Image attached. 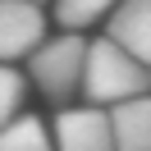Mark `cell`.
Listing matches in <instances>:
<instances>
[{
	"label": "cell",
	"instance_id": "cell-1",
	"mask_svg": "<svg viewBox=\"0 0 151 151\" xmlns=\"http://www.w3.org/2000/svg\"><path fill=\"white\" fill-rule=\"evenodd\" d=\"M151 87V64H142L133 50H124L114 37H101L87 46L83 64V96L92 105H119L128 96H142Z\"/></svg>",
	"mask_w": 151,
	"mask_h": 151
},
{
	"label": "cell",
	"instance_id": "cell-2",
	"mask_svg": "<svg viewBox=\"0 0 151 151\" xmlns=\"http://www.w3.org/2000/svg\"><path fill=\"white\" fill-rule=\"evenodd\" d=\"M83 64H87V41L78 32H64V37L41 41L28 55L32 83L50 96V101H69L73 92H83Z\"/></svg>",
	"mask_w": 151,
	"mask_h": 151
},
{
	"label": "cell",
	"instance_id": "cell-3",
	"mask_svg": "<svg viewBox=\"0 0 151 151\" xmlns=\"http://www.w3.org/2000/svg\"><path fill=\"white\" fill-rule=\"evenodd\" d=\"M55 147L60 151H114V124L105 105H83V110L55 114Z\"/></svg>",
	"mask_w": 151,
	"mask_h": 151
},
{
	"label": "cell",
	"instance_id": "cell-4",
	"mask_svg": "<svg viewBox=\"0 0 151 151\" xmlns=\"http://www.w3.org/2000/svg\"><path fill=\"white\" fill-rule=\"evenodd\" d=\"M46 19L37 0H0V60H23L41 46Z\"/></svg>",
	"mask_w": 151,
	"mask_h": 151
},
{
	"label": "cell",
	"instance_id": "cell-5",
	"mask_svg": "<svg viewBox=\"0 0 151 151\" xmlns=\"http://www.w3.org/2000/svg\"><path fill=\"white\" fill-rule=\"evenodd\" d=\"M105 37H114L142 64H151V0H119L110 9V32Z\"/></svg>",
	"mask_w": 151,
	"mask_h": 151
},
{
	"label": "cell",
	"instance_id": "cell-6",
	"mask_svg": "<svg viewBox=\"0 0 151 151\" xmlns=\"http://www.w3.org/2000/svg\"><path fill=\"white\" fill-rule=\"evenodd\" d=\"M114 124V151H151V96H128V101L110 105Z\"/></svg>",
	"mask_w": 151,
	"mask_h": 151
},
{
	"label": "cell",
	"instance_id": "cell-7",
	"mask_svg": "<svg viewBox=\"0 0 151 151\" xmlns=\"http://www.w3.org/2000/svg\"><path fill=\"white\" fill-rule=\"evenodd\" d=\"M0 151H50V133L37 114H14L0 124Z\"/></svg>",
	"mask_w": 151,
	"mask_h": 151
},
{
	"label": "cell",
	"instance_id": "cell-8",
	"mask_svg": "<svg viewBox=\"0 0 151 151\" xmlns=\"http://www.w3.org/2000/svg\"><path fill=\"white\" fill-rule=\"evenodd\" d=\"M114 5L119 0H55V19H60V28H87L101 14H110Z\"/></svg>",
	"mask_w": 151,
	"mask_h": 151
},
{
	"label": "cell",
	"instance_id": "cell-9",
	"mask_svg": "<svg viewBox=\"0 0 151 151\" xmlns=\"http://www.w3.org/2000/svg\"><path fill=\"white\" fill-rule=\"evenodd\" d=\"M19 105H23V73L9 60H0V124H9Z\"/></svg>",
	"mask_w": 151,
	"mask_h": 151
},
{
	"label": "cell",
	"instance_id": "cell-10",
	"mask_svg": "<svg viewBox=\"0 0 151 151\" xmlns=\"http://www.w3.org/2000/svg\"><path fill=\"white\" fill-rule=\"evenodd\" d=\"M37 5H41V0H37Z\"/></svg>",
	"mask_w": 151,
	"mask_h": 151
}]
</instances>
